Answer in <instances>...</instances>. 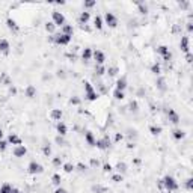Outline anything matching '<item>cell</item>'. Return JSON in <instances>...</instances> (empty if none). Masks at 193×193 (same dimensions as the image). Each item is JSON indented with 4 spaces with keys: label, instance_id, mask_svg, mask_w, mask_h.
<instances>
[{
    "label": "cell",
    "instance_id": "cell-50",
    "mask_svg": "<svg viewBox=\"0 0 193 193\" xmlns=\"http://www.w3.org/2000/svg\"><path fill=\"white\" fill-rule=\"evenodd\" d=\"M96 86H98V88H100V91H101V94H106V91H107V89H106V86H104L103 83H98V85H96Z\"/></svg>",
    "mask_w": 193,
    "mask_h": 193
},
{
    "label": "cell",
    "instance_id": "cell-19",
    "mask_svg": "<svg viewBox=\"0 0 193 193\" xmlns=\"http://www.w3.org/2000/svg\"><path fill=\"white\" fill-rule=\"evenodd\" d=\"M172 136H174V139H175V140H181V139H184V137H186V131H184V130H181V128H175V130L172 131Z\"/></svg>",
    "mask_w": 193,
    "mask_h": 193
},
{
    "label": "cell",
    "instance_id": "cell-33",
    "mask_svg": "<svg viewBox=\"0 0 193 193\" xmlns=\"http://www.w3.org/2000/svg\"><path fill=\"white\" fill-rule=\"evenodd\" d=\"M113 96H115V100H124V98H125V92H124V91H118V89H115Z\"/></svg>",
    "mask_w": 193,
    "mask_h": 193
},
{
    "label": "cell",
    "instance_id": "cell-47",
    "mask_svg": "<svg viewBox=\"0 0 193 193\" xmlns=\"http://www.w3.org/2000/svg\"><path fill=\"white\" fill-rule=\"evenodd\" d=\"M53 164H55V166H62V164H63V163H62V158H60V157H55V158H53Z\"/></svg>",
    "mask_w": 193,
    "mask_h": 193
},
{
    "label": "cell",
    "instance_id": "cell-12",
    "mask_svg": "<svg viewBox=\"0 0 193 193\" xmlns=\"http://www.w3.org/2000/svg\"><path fill=\"white\" fill-rule=\"evenodd\" d=\"M9 41L8 39H0V53L2 55H9Z\"/></svg>",
    "mask_w": 193,
    "mask_h": 193
},
{
    "label": "cell",
    "instance_id": "cell-57",
    "mask_svg": "<svg viewBox=\"0 0 193 193\" xmlns=\"http://www.w3.org/2000/svg\"><path fill=\"white\" fill-rule=\"evenodd\" d=\"M76 167L79 169V171H85V169H86V166H85V164H82V163H80V164H77Z\"/></svg>",
    "mask_w": 193,
    "mask_h": 193
},
{
    "label": "cell",
    "instance_id": "cell-59",
    "mask_svg": "<svg viewBox=\"0 0 193 193\" xmlns=\"http://www.w3.org/2000/svg\"><path fill=\"white\" fill-rule=\"evenodd\" d=\"M3 139V131H2V128H0V140Z\"/></svg>",
    "mask_w": 193,
    "mask_h": 193
},
{
    "label": "cell",
    "instance_id": "cell-56",
    "mask_svg": "<svg viewBox=\"0 0 193 193\" xmlns=\"http://www.w3.org/2000/svg\"><path fill=\"white\" fill-rule=\"evenodd\" d=\"M122 137H124L122 134H119V133H118V134L115 136V140H116V142H119V140H122Z\"/></svg>",
    "mask_w": 193,
    "mask_h": 193
},
{
    "label": "cell",
    "instance_id": "cell-3",
    "mask_svg": "<svg viewBox=\"0 0 193 193\" xmlns=\"http://www.w3.org/2000/svg\"><path fill=\"white\" fill-rule=\"evenodd\" d=\"M95 147L98 148V150H101V151L109 150L110 148V139H109V136H104V137H101L98 140H95Z\"/></svg>",
    "mask_w": 193,
    "mask_h": 193
},
{
    "label": "cell",
    "instance_id": "cell-7",
    "mask_svg": "<svg viewBox=\"0 0 193 193\" xmlns=\"http://www.w3.org/2000/svg\"><path fill=\"white\" fill-rule=\"evenodd\" d=\"M104 20H106V24H107L109 27H112V29H115V27L118 26V18H116L115 14H112V12H106Z\"/></svg>",
    "mask_w": 193,
    "mask_h": 193
},
{
    "label": "cell",
    "instance_id": "cell-4",
    "mask_svg": "<svg viewBox=\"0 0 193 193\" xmlns=\"http://www.w3.org/2000/svg\"><path fill=\"white\" fill-rule=\"evenodd\" d=\"M71 38H72V36H68V35L59 33V35H55L52 39H53L57 45H68V44L71 42Z\"/></svg>",
    "mask_w": 193,
    "mask_h": 193
},
{
    "label": "cell",
    "instance_id": "cell-37",
    "mask_svg": "<svg viewBox=\"0 0 193 193\" xmlns=\"http://www.w3.org/2000/svg\"><path fill=\"white\" fill-rule=\"evenodd\" d=\"M55 29H56V26L53 24V21L52 23H45V30L48 33H55Z\"/></svg>",
    "mask_w": 193,
    "mask_h": 193
},
{
    "label": "cell",
    "instance_id": "cell-42",
    "mask_svg": "<svg viewBox=\"0 0 193 193\" xmlns=\"http://www.w3.org/2000/svg\"><path fill=\"white\" fill-rule=\"evenodd\" d=\"M103 171H104L106 174H109V172L113 171V166H112L110 163H104V164H103Z\"/></svg>",
    "mask_w": 193,
    "mask_h": 193
},
{
    "label": "cell",
    "instance_id": "cell-41",
    "mask_svg": "<svg viewBox=\"0 0 193 193\" xmlns=\"http://www.w3.org/2000/svg\"><path fill=\"white\" fill-rule=\"evenodd\" d=\"M184 187H186V190H189V192H190V190L193 189V180H192V178H187V180H186V183H184Z\"/></svg>",
    "mask_w": 193,
    "mask_h": 193
},
{
    "label": "cell",
    "instance_id": "cell-55",
    "mask_svg": "<svg viewBox=\"0 0 193 193\" xmlns=\"http://www.w3.org/2000/svg\"><path fill=\"white\" fill-rule=\"evenodd\" d=\"M56 142H57L59 145H63V143H65V142H63V139H62L60 136H57V137H56Z\"/></svg>",
    "mask_w": 193,
    "mask_h": 193
},
{
    "label": "cell",
    "instance_id": "cell-26",
    "mask_svg": "<svg viewBox=\"0 0 193 193\" xmlns=\"http://www.w3.org/2000/svg\"><path fill=\"white\" fill-rule=\"evenodd\" d=\"M94 27H95V29H98V30L103 29V18H101L100 15H96V17L94 18Z\"/></svg>",
    "mask_w": 193,
    "mask_h": 193
},
{
    "label": "cell",
    "instance_id": "cell-16",
    "mask_svg": "<svg viewBox=\"0 0 193 193\" xmlns=\"http://www.w3.org/2000/svg\"><path fill=\"white\" fill-rule=\"evenodd\" d=\"M56 131H57L59 136H65L66 131H68V128H66V125L62 122V121H59V122L56 124Z\"/></svg>",
    "mask_w": 193,
    "mask_h": 193
},
{
    "label": "cell",
    "instance_id": "cell-23",
    "mask_svg": "<svg viewBox=\"0 0 193 193\" xmlns=\"http://www.w3.org/2000/svg\"><path fill=\"white\" fill-rule=\"evenodd\" d=\"M8 143H12V145H15V147H18V145H21L23 142H21V137H18L17 134H11L9 139H8Z\"/></svg>",
    "mask_w": 193,
    "mask_h": 193
},
{
    "label": "cell",
    "instance_id": "cell-27",
    "mask_svg": "<svg viewBox=\"0 0 193 193\" xmlns=\"http://www.w3.org/2000/svg\"><path fill=\"white\" fill-rule=\"evenodd\" d=\"M161 131H163V128H161L160 125H151V127H150V133H151L152 136H158Z\"/></svg>",
    "mask_w": 193,
    "mask_h": 193
},
{
    "label": "cell",
    "instance_id": "cell-11",
    "mask_svg": "<svg viewBox=\"0 0 193 193\" xmlns=\"http://www.w3.org/2000/svg\"><path fill=\"white\" fill-rule=\"evenodd\" d=\"M26 154H27V148L24 147V145H18V147H15V148H14V155H15V157H18V158L24 157Z\"/></svg>",
    "mask_w": 193,
    "mask_h": 193
},
{
    "label": "cell",
    "instance_id": "cell-53",
    "mask_svg": "<svg viewBox=\"0 0 193 193\" xmlns=\"http://www.w3.org/2000/svg\"><path fill=\"white\" fill-rule=\"evenodd\" d=\"M98 164H100V163H98V160H95V158H92V160H91V166H92V167L98 166Z\"/></svg>",
    "mask_w": 193,
    "mask_h": 193
},
{
    "label": "cell",
    "instance_id": "cell-54",
    "mask_svg": "<svg viewBox=\"0 0 193 193\" xmlns=\"http://www.w3.org/2000/svg\"><path fill=\"white\" fill-rule=\"evenodd\" d=\"M187 32H189V33L193 32V26H192V23H187Z\"/></svg>",
    "mask_w": 193,
    "mask_h": 193
},
{
    "label": "cell",
    "instance_id": "cell-43",
    "mask_svg": "<svg viewBox=\"0 0 193 193\" xmlns=\"http://www.w3.org/2000/svg\"><path fill=\"white\" fill-rule=\"evenodd\" d=\"M124 180V177L121 175V174H115V175H112V181H115V183H121Z\"/></svg>",
    "mask_w": 193,
    "mask_h": 193
},
{
    "label": "cell",
    "instance_id": "cell-13",
    "mask_svg": "<svg viewBox=\"0 0 193 193\" xmlns=\"http://www.w3.org/2000/svg\"><path fill=\"white\" fill-rule=\"evenodd\" d=\"M6 26H8V29H9L11 32H14V33H17V32L20 30L18 24H17V21H15L14 18H8V20H6Z\"/></svg>",
    "mask_w": 193,
    "mask_h": 193
},
{
    "label": "cell",
    "instance_id": "cell-10",
    "mask_svg": "<svg viewBox=\"0 0 193 193\" xmlns=\"http://www.w3.org/2000/svg\"><path fill=\"white\" fill-rule=\"evenodd\" d=\"M180 48H181L183 53H190V39H189V36H183L181 38Z\"/></svg>",
    "mask_w": 193,
    "mask_h": 193
},
{
    "label": "cell",
    "instance_id": "cell-5",
    "mask_svg": "<svg viewBox=\"0 0 193 193\" xmlns=\"http://www.w3.org/2000/svg\"><path fill=\"white\" fill-rule=\"evenodd\" d=\"M52 18H53L55 26H63V24H65V15L62 12H59V11H53Z\"/></svg>",
    "mask_w": 193,
    "mask_h": 193
},
{
    "label": "cell",
    "instance_id": "cell-8",
    "mask_svg": "<svg viewBox=\"0 0 193 193\" xmlns=\"http://www.w3.org/2000/svg\"><path fill=\"white\" fill-rule=\"evenodd\" d=\"M167 119H169V122H172L174 125L180 124V115H178L174 109H169V112H167Z\"/></svg>",
    "mask_w": 193,
    "mask_h": 193
},
{
    "label": "cell",
    "instance_id": "cell-36",
    "mask_svg": "<svg viewBox=\"0 0 193 193\" xmlns=\"http://www.w3.org/2000/svg\"><path fill=\"white\" fill-rule=\"evenodd\" d=\"M52 180H53V184H55L56 187H60V181H62V178H60L59 174H55V175L52 177Z\"/></svg>",
    "mask_w": 193,
    "mask_h": 193
},
{
    "label": "cell",
    "instance_id": "cell-6",
    "mask_svg": "<svg viewBox=\"0 0 193 193\" xmlns=\"http://www.w3.org/2000/svg\"><path fill=\"white\" fill-rule=\"evenodd\" d=\"M157 53L160 55V56H163V59L166 60V62H169L172 59V55H171V52H169V48L166 47V45H158L157 47Z\"/></svg>",
    "mask_w": 193,
    "mask_h": 193
},
{
    "label": "cell",
    "instance_id": "cell-20",
    "mask_svg": "<svg viewBox=\"0 0 193 193\" xmlns=\"http://www.w3.org/2000/svg\"><path fill=\"white\" fill-rule=\"evenodd\" d=\"M62 33L68 35V36H72V33H74V27H72L71 24H63V26H62Z\"/></svg>",
    "mask_w": 193,
    "mask_h": 193
},
{
    "label": "cell",
    "instance_id": "cell-9",
    "mask_svg": "<svg viewBox=\"0 0 193 193\" xmlns=\"http://www.w3.org/2000/svg\"><path fill=\"white\" fill-rule=\"evenodd\" d=\"M92 57L95 59L96 65H103V63L106 62V56H104V53H103L101 50H95V52L92 53Z\"/></svg>",
    "mask_w": 193,
    "mask_h": 193
},
{
    "label": "cell",
    "instance_id": "cell-44",
    "mask_svg": "<svg viewBox=\"0 0 193 193\" xmlns=\"http://www.w3.org/2000/svg\"><path fill=\"white\" fill-rule=\"evenodd\" d=\"M42 152L48 157V155H52V148L50 147H48V145H44V147H42Z\"/></svg>",
    "mask_w": 193,
    "mask_h": 193
},
{
    "label": "cell",
    "instance_id": "cell-45",
    "mask_svg": "<svg viewBox=\"0 0 193 193\" xmlns=\"http://www.w3.org/2000/svg\"><path fill=\"white\" fill-rule=\"evenodd\" d=\"M96 3L94 2V0H89V2H85L83 3V6H85V9H89V8H94Z\"/></svg>",
    "mask_w": 193,
    "mask_h": 193
},
{
    "label": "cell",
    "instance_id": "cell-30",
    "mask_svg": "<svg viewBox=\"0 0 193 193\" xmlns=\"http://www.w3.org/2000/svg\"><path fill=\"white\" fill-rule=\"evenodd\" d=\"M62 167H63V171H65L66 174H71V172L76 169V166L72 164V163H63V164H62Z\"/></svg>",
    "mask_w": 193,
    "mask_h": 193
},
{
    "label": "cell",
    "instance_id": "cell-49",
    "mask_svg": "<svg viewBox=\"0 0 193 193\" xmlns=\"http://www.w3.org/2000/svg\"><path fill=\"white\" fill-rule=\"evenodd\" d=\"M69 103H71V104H79V103H80V100L77 98V96H72V98L69 100Z\"/></svg>",
    "mask_w": 193,
    "mask_h": 193
},
{
    "label": "cell",
    "instance_id": "cell-46",
    "mask_svg": "<svg viewBox=\"0 0 193 193\" xmlns=\"http://www.w3.org/2000/svg\"><path fill=\"white\" fill-rule=\"evenodd\" d=\"M8 145H9V143H8L6 140H3V139H2V140H0V151H6Z\"/></svg>",
    "mask_w": 193,
    "mask_h": 193
},
{
    "label": "cell",
    "instance_id": "cell-38",
    "mask_svg": "<svg viewBox=\"0 0 193 193\" xmlns=\"http://www.w3.org/2000/svg\"><path fill=\"white\" fill-rule=\"evenodd\" d=\"M137 5H139V12H140L142 15L148 14V6L145 5V3H137Z\"/></svg>",
    "mask_w": 193,
    "mask_h": 193
},
{
    "label": "cell",
    "instance_id": "cell-22",
    "mask_svg": "<svg viewBox=\"0 0 193 193\" xmlns=\"http://www.w3.org/2000/svg\"><path fill=\"white\" fill-rule=\"evenodd\" d=\"M85 140L91 145V147H95V137H94V133H92V131H86V133H85Z\"/></svg>",
    "mask_w": 193,
    "mask_h": 193
},
{
    "label": "cell",
    "instance_id": "cell-14",
    "mask_svg": "<svg viewBox=\"0 0 193 193\" xmlns=\"http://www.w3.org/2000/svg\"><path fill=\"white\" fill-rule=\"evenodd\" d=\"M127 86H128V83H127V79H125V77H121V79L116 80V89H118V91H125Z\"/></svg>",
    "mask_w": 193,
    "mask_h": 193
},
{
    "label": "cell",
    "instance_id": "cell-28",
    "mask_svg": "<svg viewBox=\"0 0 193 193\" xmlns=\"http://www.w3.org/2000/svg\"><path fill=\"white\" fill-rule=\"evenodd\" d=\"M106 72H107V74H109L110 77H115V76L118 74V72H119V69H118L116 65H113V66H109V68L106 69Z\"/></svg>",
    "mask_w": 193,
    "mask_h": 193
},
{
    "label": "cell",
    "instance_id": "cell-58",
    "mask_svg": "<svg viewBox=\"0 0 193 193\" xmlns=\"http://www.w3.org/2000/svg\"><path fill=\"white\" fill-rule=\"evenodd\" d=\"M11 193H21V192H20V190H18V189H15V187H14V189H12V192H11Z\"/></svg>",
    "mask_w": 193,
    "mask_h": 193
},
{
    "label": "cell",
    "instance_id": "cell-51",
    "mask_svg": "<svg viewBox=\"0 0 193 193\" xmlns=\"http://www.w3.org/2000/svg\"><path fill=\"white\" fill-rule=\"evenodd\" d=\"M192 59H193V57H192V53H186V62H187V63H192Z\"/></svg>",
    "mask_w": 193,
    "mask_h": 193
},
{
    "label": "cell",
    "instance_id": "cell-31",
    "mask_svg": "<svg viewBox=\"0 0 193 193\" xmlns=\"http://www.w3.org/2000/svg\"><path fill=\"white\" fill-rule=\"evenodd\" d=\"M151 72H152V74H155V76H160L161 74V66L158 63H152L151 65Z\"/></svg>",
    "mask_w": 193,
    "mask_h": 193
},
{
    "label": "cell",
    "instance_id": "cell-35",
    "mask_svg": "<svg viewBox=\"0 0 193 193\" xmlns=\"http://www.w3.org/2000/svg\"><path fill=\"white\" fill-rule=\"evenodd\" d=\"M116 169H118V172H119V174H125V172H127V164L119 161V163L116 164Z\"/></svg>",
    "mask_w": 193,
    "mask_h": 193
},
{
    "label": "cell",
    "instance_id": "cell-52",
    "mask_svg": "<svg viewBox=\"0 0 193 193\" xmlns=\"http://www.w3.org/2000/svg\"><path fill=\"white\" fill-rule=\"evenodd\" d=\"M189 5H190V2H181V3H180V6H181L183 9H187Z\"/></svg>",
    "mask_w": 193,
    "mask_h": 193
},
{
    "label": "cell",
    "instance_id": "cell-48",
    "mask_svg": "<svg viewBox=\"0 0 193 193\" xmlns=\"http://www.w3.org/2000/svg\"><path fill=\"white\" fill-rule=\"evenodd\" d=\"M55 193H68V190L63 189V187H57V189L55 190Z\"/></svg>",
    "mask_w": 193,
    "mask_h": 193
},
{
    "label": "cell",
    "instance_id": "cell-32",
    "mask_svg": "<svg viewBox=\"0 0 193 193\" xmlns=\"http://www.w3.org/2000/svg\"><path fill=\"white\" fill-rule=\"evenodd\" d=\"M12 189H14V187H12L9 183H5L2 187H0V193H11V192H12Z\"/></svg>",
    "mask_w": 193,
    "mask_h": 193
},
{
    "label": "cell",
    "instance_id": "cell-39",
    "mask_svg": "<svg viewBox=\"0 0 193 193\" xmlns=\"http://www.w3.org/2000/svg\"><path fill=\"white\" fill-rule=\"evenodd\" d=\"M95 89H94V86H92V83L91 82H85V94H89V92H94Z\"/></svg>",
    "mask_w": 193,
    "mask_h": 193
},
{
    "label": "cell",
    "instance_id": "cell-34",
    "mask_svg": "<svg viewBox=\"0 0 193 193\" xmlns=\"http://www.w3.org/2000/svg\"><path fill=\"white\" fill-rule=\"evenodd\" d=\"M95 74L96 76H104L106 74V68L103 65H96L95 66Z\"/></svg>",
    "mask_w": 193,
    "mask_h": 193
},
{
    "label": "cell",
    "instance_id": "cell-1",
    "mask_svg": "<svg viewBox=\"0 0 193 193\" xmlns=\"http://www.w3.org/2000/svg\"><path fill=\"white\" fill-rule=\"evenodd\" d=\"M161 184H163V189H164L166 192H169V193L178 190V183H177V180H175L172 175H166V177L161 180Z\"/></svg>",
    "mask_w": 193,
    "mask_h": 193
},
{
    "label": "cell",
    "instance_id": "cell-25",
    "mask_svg": "<svg viewBox=\"0 0 193 193\" xmlns=\"http://www.w3.org/2000/svg\"><path fill=\"white\" fill-rule=\"evenodd\" d=\"M85 96H86V100H88V101H96V100H98V96H100V94L96 92V91H94V92L85 94Z\"/></svg>",
    "mask_w": 193,
    "mask_h": 193
},
{
    "label": "cell",
    "instance_id": "cell-21",
    "mask_svg": "<svg viewBox=\"0 0 193 193\" xmlns=\"http://www.w3.org/2000/svg\"><path fill=\"white\" fill-rule=\"evenodd\" d=\"M92 50H91V48H85V50L82 52V59L85 60V62H89L91 59H92Z\"/></svg>",
    "mask_w": 193,
    "mask_h": 193
},
{
    "label": "cell",
    "instance_id": "cell-29",
    "mask_svg": "<svg viewBox=\"0 0 193 193\" xmlns=\"http://www.w3.org/2000/svg\"><path fill=\"white\" fill-rule=\"evenodd\" d=\"M92 192H95V193H107V187L96 184V186H92Z\"/></svg>",
    "mask_w": 193,
    "mask_h": 193
},
{
    "label": "cell",
    "instance_id": "cell-40",
    "mask_svg": "<svg viewBox=\"0 0 193 193\" xmlns=\"http://www.w3.org/2000/svg\"><path fill=\"white\" fill-rule=\"evenodd\" d=\"M128 109H130L131 112H137V110H139V104H137V101H130Z\"/></svg>",
    "mask_w": 193,
    "mask_h": 193
},
{
    "label": "cell",
    "instance_id": "cell-2",
    "mask_svg": "<svg viewBox=\"0 0 193 193\" xmlns=\"http://www.w3.org/2000/svg\"><path fill=\"white\" fill-rule=\"evenodd\" d=\"M27 172L30 174V175H38V174H42L44 172V167H42V164L41 163H38V161H30L29 163V166H27Z\"/></svg>",
    "mask_w": 193,
    "mask_h": 193
},
{
    "label": "cell",
    "instance_id": "cell-17",
    "mask_svg": "<svg viewBox=\"0 0 193 193\" xmlns=\"http://www.w3.org/2000/svg\"><path fill=\"white\" fill-rule=\"evenodd\" d=\"M50 118H52L53 121H57V122H59V121L62 119V110H60V109H53V110L50 112Z\"/></svg>",
    "mask_w": 193,
    "mask_h": 193
},
{
    "label": "cell",
    "instance_id": "cell-18",
    "mask_svg": "<svg viewBox=\"0 0 193 193\" xmlns=\"http://www.w3.org/2000/svg\"><path fill=\"white\" fill-rule=\"evenodd\" d=\"M155 86H157V89L161 91V92H164V91L167 89V86H166V80H164L163 77H158V79L155 80Z\"/></svg>",
    "mask_w": 193,
    "mask_h": 193
},
{
    "label": "cell",
    "instance_id": "cell-15",
    "mask_svg": "<svg viewBox=\"0 0 193 193\" xmlns=\"http://www.w3.org/2000/svg\"><path fill=\"white\" fill-rule=\"evenodd\" d=\"M89 20H91V14H89L88 11H83V12L80 14V17H79V23L82 24V26H86Z\"/></svg>",
    "mask_w": 193,
    "mask_h": 193
},
{
    "label": "cell",
    "instance_id": "cell-24",
    "mask_svg": "<svg viewBox=\"0 0 193 193\" xmlns=\"http://www.w3.org/2000/svg\"><path fill=\"white\" fill-rule=\"evenodd\" d=\"M35 95H36V88L33 85H29L26 88V96H27V98H33Z\"/></svg>",
    "mask_w": 193,
    "mask_h": 193
}]
</instances>
